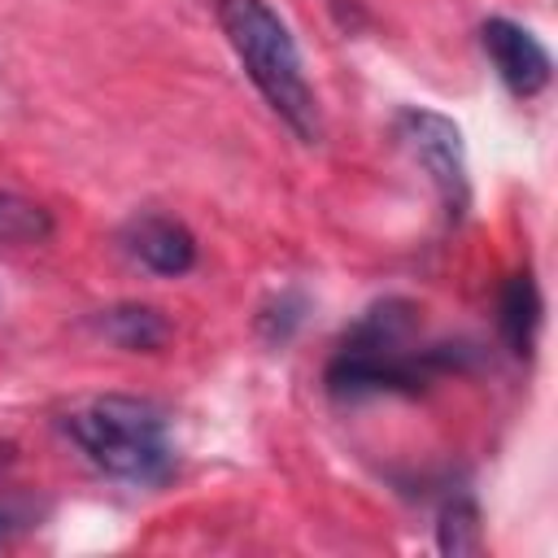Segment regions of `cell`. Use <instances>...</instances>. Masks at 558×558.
I'll list each match as a JSON object with an SVG mask.
<instances>
[{
	"label": "cell",
	"mask_w": 558,
	"mask_h": 558,
	"mask_svg": "<svg viewBox=\"0 0 558 558\" xmlns=\"http://www.w3.org/2000/svg\"><path fill=\"white\" fill-rule=\"evenodd\" d=\"M480 44H484V52H488L497 78L510 87V96L527 100V96H541V92L549 87L554 61H549L545 44H541L527 26H519V22H510V17H488V22L480 26Z\"/></svg>",
	"instance_id": "5"
},
{
	"label": "cell",
	"mask_w": 558,
	"mask_h": 558,
	"mask_svg": "<svg viewBox=\"0 0 558 558\" xmlns=\"http://www.w3.org/2000/svg\"><path fill=\"white\" fill-rule=\"evenodd\" d=\"M48 235H52L48 209L0 187V244H35V240H48Z\"/></svg>",
	"instance_id": "9"
},
{
	"label": "cell",
	"mask_w": 558,
	"mask_h": 558,
	"mask_svg": "<svg viewBox=\"0 0 558 558\" xmlns=\"http://www.w3.org/2000/svg\"><path fill=\"white\" fill-rule=\"evenodd\" d=\"M436 541L445 554H475L480 549V514L471 501H449L436 523Z\"/></svg>",
	"instance_id": "10"
},
{
	"label": "cell",
	"mask_w": 558,
	"mask_h": 558,
	"mask_svg": "<svg viewBox=\"0 0 558 558\" xmlns=\"http://www.w3.org/2000/svg\"><path fill=\"white\" fill-rule=\"evenodd\" d=\"M466 353L458 344L418 340V305L405 296H384L344 331L327 362V392L336 401H362L379 392H418L436 375L458 371Z\"/></svg>",
	"instance_id": "1"
},
{
	"label": "cell",
	"mask_w": 558,
	"mask_h": 558,
	"mask_svg": "<svg viewBox=\"0 0 558 558\" xmlns=\"http://www.w3.org/2000/svg\"><path fill=\"white\" fill-rule=\"evenodd\" d=\"M65 432L105 475L126 484H161L174 466L170 418L144 397H96L65 418Z\"/></svg>",
	"instance_id": "3"
},
{
	"label": "cell",
	"mask_w": 558,
	"mask_h": 558,
	"mask_svg": "<svg viewBox=\"0 0 558 558\" xmlns=\"http://www.w3.org/2000/svg\"><path fill=\"white\" fill-rule=\"evenodd\" d=\"M96 327H100L105 340H113V344L126 349V353H157V349L170 340L166 314L153 310V305H140V301H122V305L105 310V314L96 318Z\"/></svg>",
	"instance_id": "7"
},
{
	"label": "cell",
	"mask_w": 558,
	"mask_h": 558,
	"mask_svg": "<svg viewBox=\"0 0 558 558\" xmlns=\"http://www.w3.org/2000/svg\"><path fill=\"white\" fill-rule=\"evenodd\" d=\"M497 327H501L514 357L532 353V340H536V327H541V292H536L532 270H519V275L506 279L501 305H497Z\"/></svg>",
	"instance_id": "8"
},
{
	"label": "cell",
	"mask_w": 558,
	"mask_h": 558,
	"mask_svg": "<svg viewBox=\"0 0 558 558\" xmlns=\"http://www.w3.org/2000/svg\"><path fill=\"white\" fill-rule=\"evenodd\" d=\"M13 523H17V519H13V514L0 506V536H9V532H13Z\"/></svg>",
	"instance_id": "11"
},
{
	"label": "cell",
	"mask_w": 558,
	"mask_h": 558,
	"mask_svg": "<svg viewBox=\"0 0 558 558\" xmlns=\"http://www.w3.org/2000/svg\"><path fill=\"white\" fill-rule=\"evenodd\" d=\"M122 248L153 275L179 279L196 266V235L166 214H140L122 227Z\"/></svg>",
	"instance_id": "6"
},
{
	"label": "cell",
	"mask_w": 558,
	"mask_h": 558,
	"mask_svg": "<svg viewBox=\"0 0 558 558\" xmlns=\"http://www.w3.org/2000/svg\"><path fill=\"white\" fill-rule=\"evenodd\" d=\"M214 13H218L227 44L235 48L248 83L262 92V100L292 126L296 140L318 144L323 113H318V96L305 78V65H301L288 22L266 0H218Z\"/></svg>",
	"instance_id": "2"
},
{
	"label": "cell",
	"mask_w": 558,
	"mask_h": 558,
	"mask_svg": "<svg viewBox=\"0 0 558 558\" xmlns=\"http://www.w3.org/2000/svg\"><path fill=\"white\" fill-rule=\"evenodd\" d=\"M392 135L436 187L445 218L462 222L471 209V174H466V148H462L458 122L436 109H401L392 122Z\"/></svg>",
	"instance_id": "4"
}]
</instances>
